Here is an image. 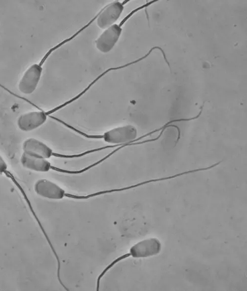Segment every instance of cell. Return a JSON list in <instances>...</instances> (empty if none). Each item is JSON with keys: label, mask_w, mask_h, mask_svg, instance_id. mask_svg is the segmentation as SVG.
<instances>
[{"label": "cell", "mask_w": 247, "mask_h": 291, "mask_svg": "<svg viewBox=\"0 0 247 291\" xmlns=\"http://www.w3.org/2000/svg\"><path fill=\"white\" fill-rule=\"evenodd\" d=\"M161 244L156 238H148L133 245L127 253L129 257L144 258L158 254L161 250Z\"/></svg>", "instance_id": "6"}, {"label": "cell", "mask_w": 247, "mask_h": 291, "mask_svg": "<svg viewBox=\"0 0 247 291\" xmlns=\"http://www.w3.org/2000/svg\"><path fill=\"white\" fill-rule=\"evenodd\" d=\"M34 188L38 195L45 198L60 200L64 197L65 191L56 183L45 179L37 181Z\"/></svg>", "instance_id": "8"}, {"label": "cell", "mask_w": 247, "mask_h": 291, "mask_svg": "<svg viewBox=\"0 0 247 291\" xmlns=\"http://www.w3.org/2000/svg\"><path fill=\"white\" fill-rule=\"evenodd\" d=\"M83 134L88 138L102 139L106 143L115 145H123L124 144L138 142L137 137V130L135 127L130 125H127L113 128L103 134L97 135H86Z\"/></svg>", "instance_id": "3"}, {"label": "cell", "mask_w": 247, "mask_h": 291, "mask_svg": "<svg viewBox=\"0 0 247 291\" xmlns=\"http://www.w3.org/2000/svg\"><path fill=\"white\" fill-rule=\"evenodd\" d=\"M20 162L23 167L38 172H47L52 170L53 166L46 159L29 155L23 153Z\"/></svg>", "instance_id": "9"}, {"label": "cell", "mask_w": 247, "mask_h": 291, "mask_svg": "<svg viewBox=\"0 0 247 291\" xmlns=\"http://www.w3.org/2000/svg\"><path fill=\"white\" fill-rule=\"evenodd\" d=\"M77 36H78V34L74 33L71 36L65 38L50 48L39 62L31 65L25 71L19 82L18 85L19 90L22 93L26 95L33 93L36 89L40 81L43 71V65L47 59L55 51L71 41Z\"/></svg>", "instance_id": "1"}, {"label": "cell", "mask_w": 247, "mask_h": 291, "mask_svg": "<svg viewBox=\"0 0 247 291\" xmlns=\"http://www.w3.org/2000/svg\"><path fill=\"white\" fill-rule=\"evenodd\" d=\"M155 2L156 0H152L135 8L125 16L119 24H114L106 29L95 41L96 48L103 53L110 52L118 41L122 33V27L124 23L136 12Z\"/></svg>", "instance_id": "2"}, {"label": "cell", "mask_w": 247, "mask_h": 291, "mask_svg": "<svg viewBox=\"0 0 247 291\" xmlns=\"http://www.w3.org/2000/svg\"><path fill=\"white\" fill-rule=\"evenodd\" d=\"M129 1H114L103 7L99 12L96 19L97 26L106 29L115 24L121 16L124 5Z\"/></svg>", "instance_id": "5"}, {"label": "cell", "mask_w": 247, "mask_h": 291, "mask_svg": "<svg viewBox=\"0 0 247 291\" xmlns=\"http://www.w3.org/2000/svg\"><path fill=\"white\" fill-rule=\"evenodd\" d=\"M0 174L5 176L12 181L15 179L13 175L9 172L8 166L4 159L0 155Z\"/></svg>", "instance_id": "10"}, {"label": "cell", "mask_w": 247, "mask_h": 291, "mask_svg": "<svg viewBox=\"0 0 247 291\" xmlns=\"http://www.w3.org/2000/svg\"><path fill=\"white\" fill-rule=\"evenodd\" d=\"M48 115L45 111H32L21 114L18 118V128L24 132L34 130L43 124Z\"/></svg>", "instance_id": "7"}, {"label": "cell", "mask_w": 247, "mask_h": 291, "mask_svg": "<svg viewBox=\"0 0 247 291\" xmlns=\"http://www.w3.org/2000/svg\"><path fill=\"white\" fill-rule=\"evenodd\" d=\"M23 152L34 157L48 159L52 157L72 158L81 157L80 153L65 154L55 152L43 142L34 138L25 140L23 144Z\"/></svg>", "instance_id": "4"}]
</instances>
